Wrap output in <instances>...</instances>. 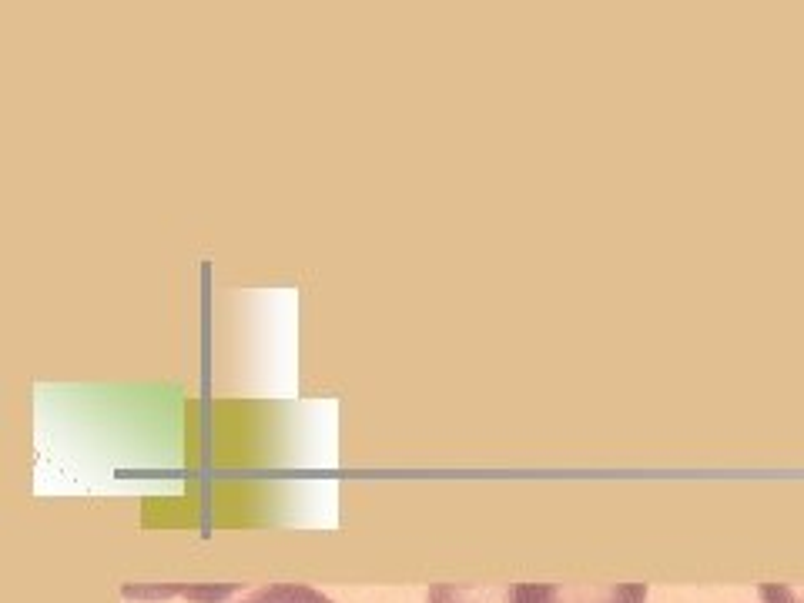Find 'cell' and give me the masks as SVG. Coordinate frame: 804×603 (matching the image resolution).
Wrapping results in <instances>:
<instances>
[{
  "label": "cell",
  "mask_w": 804,
  "mask_h": 603,
  "mask_svg": "<svg viewBox=\"0 0 804 603\" xmlns=\"http://www.w3.org/2000/svg\"><path fill=\"white\" fill-rule=\"evenodd\" d=\"M647 583H516V603H644Z\"/></svg>",
  "instance_id": "obj_1"
},
{
  "label": "cell",
  "mask_w": 804,
  "mask_h": 603,
  "mask_svg": "<svg viewBox=\"0 0 804 603\" xmlns=\"http://www.w3.org/2000/svg\"><path fill=\"white\" fill-rule=\"evenodd\" d=\"M426 603H516L513 583H436L429 587Z\"/></svg>",
  "instance_id": "obj_2"
},
{
  "label": "cell",
  "mask_w": 804,
  "mask_h": 603,
  "mask_svg": "<svg viewBox=\"0 0 804 603\" xmlns=\"http://www.w3.org/2000/svg\"><path fill=\"white\" fill-rule=\"evenodd\" d=\"M238 603H335L322 590L305 587V583H268V587L248 593Z\"/></svg>",
  "instance_id": "obj_3"
},
{
  "label": "cell",
  "mask_w": 804,
  "mask_h": 603,
  "mask_svg": "<svg viewBox=\"0 0 804 603\" xmlns=\"http://www.w3.org/2000/svg\"><path fill=\"white\" fill-rule=\"evenodd\" d=\"M758 593L764 603H804V587H791V583H761Z\"/></svg>",
  "instance_id": "obj_4"
}]
</instances>
